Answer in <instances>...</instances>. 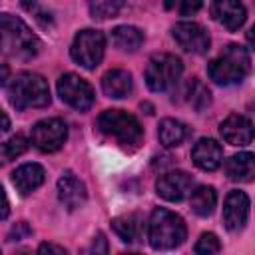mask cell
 <instances>
[{"label": "cell", "instance_id": "1", "mask_svg": "<svg viewBox=\"0 0 255 255\" xmlns=\"http://www.w3.org/2000/svg\"><path fill=\"white\" fill-rule=\"evenodd\" d=\"M42 44L30 26L12 14H0V54L8 60L28 62L38 56Z\"/></svg>", "mask_w": 255, "mask_h": 255}, {"label": "cell", "instance_id": "2", "mask_svg": "<svg viewBox=\"0 0 255 255\" xmlns=\"http://www.w3.org/2000/svg\"><path fill=\"white\" fill-rule=\"evenodd\" d=\"M185 237H187V227L181 215L165 207L153 209L147 223V241L153 249L157 251L175 249L185 241Z\"/></svg>", "mask_w": 255, "mask_h": 255}, {"label": "cell", "instance_id": "3", "mask_svg": "<svg viewBox=\"0 0 255 255\" xmlns=\"http://www.w3.org/2000/svg\"><path fill=\"white\" fill-rule=\"evenodd\" d=\"M251 70V56L247 48L229 44L217 58H213L207 64L209 78L219 86H231L239 84Z\"/></svg>", "mask_w": 255, "mask_h": 255}, {"label": "cell", "instance_id": "4", "mask_svg": "<svg viewBox=\"0 0 255 255\" xmlns=\"http://www.w3.org/2000/svg\"><path fill=\"white\" fill-rule=\"evenodd\" d=\"M8 98L16 110L46 108L50 104V88L40 74L22 72L10 82Z\"/></svg>", "mask_w": 255, "mask_h": 255}, {"label": "cell", "instance_id": "5", "mask_svg": "<svg viewBox=\"0 0 255 255\" xmlns=\"http://www.w3.org/2000/svg\"><path fill=\"white\" fill-rule=\"evenodd\" d=\"M98 129L104 135L114 137L118 143H122L126 147H135L143 137V129H141V124L137 122V118L124 110L102 112L98 118Z\"/></svg>", "mask_w": 255, "mask_h": 255}, {"label": "cell", "instance_id": "6", "mask_svg": "<svg viewBox=\"0 0 255 255\" xmlns=\"http://www.w3.org/2000/svg\"><path fill=\"white\" fill-rule=\"evenodd\" d=\"M183 74V64L173 54H155L145 68V84L151 92H167Z\"/></svg>", "mask_w": 255, "mask_h": 255}, {"label": "cell", "instance_id": "7", "mask_svg": "<svg viewBox=\"0 0 255 255\" xmlns=\"http://www.w3.org/2000/svg\"><path fill=\"white\" fill-rule=\"evenodd\" d=\"M106 54V36L100 30H82L74 36V42L70 46V56L76 64H80L86 70H96Z\"/></svg>", "mask_w": 255, "mask_h": 255}, {"label": "cell", "instance_id": "8", "mask_svg": "<svg viewBox=\"0 0 255 255\" xmlns=\"http://www.w3.org/2000/svg\"><path fill=\"white\" fill-rule=\"evenodd\" d=\"M68 139V126L64 120L60 118H46L40 120L34 128H32V135L30 141L36 149L44 151V153H54L58 151Z\"/></svg>", "mask_w": 255, "mask_h": 255}, {"label": "cell", "instance_id": "9", "mask_svg": "<svg viewBox=\"0 0 255 255\" xmlns=\"http://www.w3.org/2000/svg\"><path fill=\"white\" fill-rule=\"evenodd\" d=\"M58 96L78 112H86L94 106V88L76 74H62L58 78Z\"/></svg>", "mask_w": 255, "mask_h": 255}, {"label": "cell", "instance_id": "10", "mask_svg": "<svg viewBox=\"0 0 255 255\" xmlns=\"http://www.w3.org/2000/svg\"><path fill=\"white\" fill-rule=\"evenodd\" d=\"M171 36L179 44V48L189 54H205L211 46V38L207 30L197 22H189V20L177 22L171 30Z\"/></svg>", "mask_w": 255, "mask_h": 255}, {"label": "cell", "instance_id": "11", "mask_svg": "<svg viewBox=\"0 0 255 255\" xmlns=\"http://www.w3.org/2000/svg\"><path fill=\"white\" fill-rule=\"evenodd\" d=\"M155 191L165 201H181L193 191V177L183 169H173L157 177Z\"/></svg>", "mask_w": 255, "mask_h": 255}, {"label": "cell", "instance_id": "12", "mask_svg": "<svg viewBox=\"0 0 255 255\" xmlns=\"http://www.w3.org/2000/svg\"><path fill=\"white\" fill-rule=\"evenodd\" d=\"M249 207H251V201H249V195L245 191H231L227 197H225V203H223V223L229 231H241L249 219Z\"/></svg>", "mask_w": 255, "mask_h": 255}, {"label": "cell", "instance_id": "13", "mask_svg": "<svg viewBox=\"0 0 255 255\" xmlns=\"http://www.w3.org/2000/svg\"><path fill=\"white\" fill-rule=\"evenodd\" d=\"M58 199L68 211H76L86 203V199H88L86 185L74 171H64L60 175V179H58Z\"/></svg>", "mask_w": 255, "mask_h": 255}, {"label": "cell", "instance_id": "14", "mask_svg": "<svg viewBox=\"0 0 255 255\" xmlns=\"http://www.w3.org/2000/svg\"><path fill=\"white\" fill-rule=\"evenodd\" d=\"M219 133L227 143L241 147V145H247L253 141V124L249 118H245L241 114H231L221 122Z\"/></svg>", "mask_w": 255, "mask_h": 255}, {"label": "cell", "instance_id": "15", "mask_svg": "<svg viewBox=\"0 0 255 255\" xmlns=\"http://www.w3.org/2000/svg\"><path fill=\"white\" fill-rule=\"evenodd\" d=\"M211 16L229 32H237L247 18V10L241 0H213Z\"/></svg>", "mask_w": 255, "mask_h": 255}, {"label": "cell", "instance_id": "16", "mask_svg": "<svg viewBox=\"0 0 255 255\" xmlns=\"http://www.w3.org/2000/svg\"><path fill=\"white\" fill-rule=\"evenodd\" d=\"M191 159L199 169L215 171L223 161V147L211 137H201L191 149Z\"/></svg>", "mask_w": 255, "mask_h": 255}, {"label": "cell", "instance_id": "17", "mask_svg": "<svg viewBox=\"0 0 255 255\" xmlns=\"http://www.w3.org/2000/svg\"><path fill=\"white\" fill-rule=\"evenodd\" d=\"M44 179H46V171L40 163H22L12 173V183L22 195L36 191L44 183Z\"/></svg>", "mask_w": 255, "mask_h": 255}, {"label": "cell", "instance_id": "18", "mask_svg": "<svg viewBox=\"0 0 255 255\" xmlns=\"http://www.w3.org/2000/svg\"><path fill=\"white\" fill-rule=\"evenodd\" d=\"M102 90L108 98H114V100H122V98H128L131 92H133V80H131V74L122 70V68H116V70H110L102 76Z\"/></svg>", "mask_w": 255, "mask_h": 255}, {"label": "cell", "instance_id": "19", "mask_svg": "<svg viewBox=\"0 0 255 255\" xmlns=\"http://www.w3.org/2000/svg\"><path fill=\"white\" fill-rule=\"evenodd\" d=\"M225 173L233 181H251L255 175V157L251 151L235 153L225 163Z\"/></svg>", "mask_w": 255, "mask_h": 255}, {"label": "cell", "instance_id": "20", "mask_svg": "<svg viewBox=\"0 0 255 255\" xmlns=\"http://www.w3.org/2000/svg\"><path fill=\"white\" fill-rule=\"evenodd\" d=\"M187 135H189V129L183 122L173 120V118H165L159 122L157 137H159V143L163 147H177L179 143L185 141Z\"/></svg>", "mask_w": 255, "mask_h": 255}, {"label": "cell", "instance_id": "21", "mask_svg": "<svg viewBox=\"0 0 255 255\" xmlns=\"http://www.w3.org/2000/svg\"><path fill=\"white\" fill-rule=\"evenodd\" d=\"M189 203H191V211L199 217H209L217 205V193L211 185H201L197 189H193L189 193Z\"/></svg>", "mask_w": 255, "mask_h": 255}, {"label": "cell", "instance_id": "22", "mask_svg": "<svg viewBox=\"0 0 255 255\" xmlns=\"http://www.w3.org/2000/svg\"><path fill=\"white\" fill-rule=\"evenodd\" d=\"M112 42L122 52H135L143 44V32L135 26H118L112 32Z\"/></svg>", "mask_w": 255, "mask_h": 255}, {"label": "cell", "instance_id": "23", "mask_svg": "<svg viewBox=\"0 0 255 255\" xmlns=\"http://www.w3.org/2000/svg\"><path fill=\"white\" fill-rule=\"evenodd\" d=\"M112 227L116 231V235L124 241V243H131L139 237L141 233V217L137 213H126L120 215L112 221Z\"/></svg>", "mask_w": 255, "mask_h": 255}, {"label": "cell", "instance_id": "24", "mask_svg": "<svg viewBox=\"0 0 255 255\" xmlns=\"http://www.w3.org/2000/svg\"><path fill=\"white\" fill-rule=\"evenodd\" d=\"M26 149H28V139H26L22 133L12 135L10 139L2 141V143H0V165L12 161V159H16V157H20Z\"/></svg>", "mask_w": 255, "mask_h": 255}, {"label": "cell", "instance_id": "25", "mask_svg": "<svg viewBox=\"0 0 255 255\" xmlns=\"http://www.w3.org/2000/svg\"><path fill=\"white\" fill-rule=\"evenodd\" d=\"M124 2L126 0H88V10H90L92 18L108 20V18H114L120 12Z\"/></svg>", "mask_w": 255, "mask_h": 255}, {"label": "cell", "instance_id": "26", "mask_svg": "<svg viewBox=\"0 0 255 255\" xmlns=\"http://www.w3.org/2000/svg\"><path fill=\"white\" fill-rule=\"evenodd\" d=\"M209 96H211V94H209V90H207L205 86H201V84H197V82H191V84H189L187 100H189V104H191L195 110H203L205 106H209V102H211Z\"/></svg>", "mask_w": 255, "mask_h": 255}, {"label": "cell", "instance_id": "27", "mask_svg": "<svg viewBox=\"0 0 255 255\" xmlns=\"http://www.w3.org/2000/svg\"><path fill=\"white\" fill-rule=\"evenodd\" d=\"M22 6L38 20V24L42 26V28H50L52 24H54V18H52V14L48 12V8H44L38 0H22Z\"/></svg>", "mask_w": 255, "mask_h": 255}, {"label": "cell", "instance_id": "28", "mask_svg": "<svg viewBox=\"0 0 255 255\" xmlns=\"http://www.w3.org/2000/svg\"><path fill=\"white\" fill-rule=\"evenodd\" d=\"M165 6L175 10L179 16H193L201 10L203 0H165Z\"/></svg>", "mask_w": 255, "mask_h": 255}, {"label": "cell", "instance_id": "29", "mask_svg": "<svg viewBox=\"0 0 255 255\" xmlns=\"http://www.w3.org/2000/svg\"><path fill=\"white\" fill-rule=\"evenodd\" d=\"M219 249H221V243L215 233H203L195 243V253L199 255H211V253H217Z\"/></svg>", "mask_w": 255, "mask_h": 255}, {"label": "cell", "instance_id": "30", "mask_svg": "<svg viewBox=\"0 0 255 255\" xmlns=\"http://www.w3.org/2000/svg\"><path fill=\"white\" fill-rule=\"evenodd\" d=\"M10 213V203H8V197H6V191L4 187L0 185V221H4Z\"/></svg>", "mask_w": 255, "mask_h": 255}, {"label": "cell", "instance_id": "31", "mask_svg": "<svg viewBox=\"0 0 255 255\" xmlns=\"http://www.w3.org/2000/svg\"><path fill=\"white\" fill-rule=\"evenodd\" d=\"M22 233H26V235H30V233H32V231H30V227L26 225V221L16 223V227H14V229H12V233H10V241L20 239V237H22Z\"/></svg>", "mask_w": 255, "mask_h": 255}, {"label": "cell", "instance_id": "32", "mask_svg": "<svg viewBox=\"0 0 255 255\" xmlns=\"http://www.w3.org/2000/svg\"><path fill=\"white\" fill-rule=\"evenodd\" d=\"M38 253H58V255H64L66 249L60 247V245H54V243H42L38 247Z\"/></svg>", "mask_w": 255, "mask_h": 255}, {"label": "cell", "instance_id": "33", "mask_svg": "<svg viewBox=\"0 0 255 255\" xmlns=\"http://www.w3.org/2000/svg\"><path fill=\"white\" fill-rule=\"evenodd\" d=\"M92 251H96V253H108V245H106V239H104L102 233H98V237L94 239Z\"/></svg>", "mask_w": 255, "mask_h": 255}, {"label": "cell", "instance_id": "34", "mask_svg": "<svg viewBox=\"0 0 255 255\" xmlns=\"http://www.w3.org/2000/svg\"><path fill=\"white\" fill-rule=\"evenodd\" d=\"M8 80H10V68L6 64H0V88L6 86Z\"/></svg>", "mask_w": 255, "mask_h": 255}, {"label": "cell", "instance_id": "35", "mask_svg": "<svg viewBox=\"0 0 255 255\" xmlns=\"http://www.w3.org/2000/svg\"><path fill=\"white\" fill-rule=\"evenodd\" d=\"M10 128V120H8V116H6V112L0 108V133H4L6 129Z\"/></svg>", "mask_w": 255, "mask_h": 255}]
</instances>
